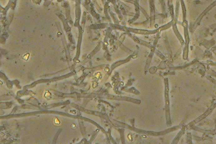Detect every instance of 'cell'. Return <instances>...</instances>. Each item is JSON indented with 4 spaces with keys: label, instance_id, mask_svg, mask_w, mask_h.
<instances>
[{
    "label": "cell",
    "instance_id": "cell-1",
    "mask_svg": "<svg viewBox=\"0 0 216 144\" xmlns=\"http://www.w3.org/2000/svg\"><path fill=\"white\" fill-rule=\"evenodd\" d=\"M216 5V1H215L213 3L211 4V5H210L209 6H208V7H207V8H206V9L205 10H204V11H203V12L200 15L199 17H198V19L197 20V21H196V22H195V24H194V25H193V30H195V29L197 28V26H198V25L199 24L200 22L201 21V20L203 18V17H204V16H205V15H206V14H207V13H208V12H209V11H210V10H211V9H212L213 7H214Z\"/></svg>",
    "mask_w": 216,
    "mask_h": 144
},
{
    "label": "cell",
    "instance_id": "cell-2",
    "mask_svg": "<svg viewBox=\"0 0 216 144\" xmlns=\"http://www.w3.org/2000/svg\"><path fill=\"white\" fill-rule=\"evenodd\" d=\"M216 107V104H214L212 106V107H210V108L209 109L207 110V111L204 113V114H203L201 116L199 117H198L197 119H195L194 121H193V123L196 124V123H198V122H200V121H201L203 119H204L205 117H206L209 114L211 113L214 109Z\"/></svg>",
    "mask_w": 216,
    "mask_h": 144
}]
</instances>
